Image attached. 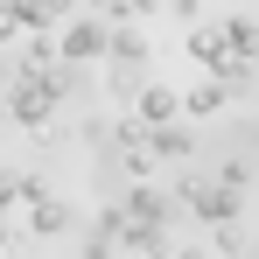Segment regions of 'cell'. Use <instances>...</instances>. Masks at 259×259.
<instances>
[{
	"mask_svg": "<svg viewBox=\"0 0 259 259\" xmlns=\"http://www.w3.org/2000/svg\"><path fill=\"white\" fill-rule=\"evenodd\" d=\"M49 98H56V84H14V119H42Z\"/></svg>",
	"mask_w": 259,
	"mask_h": 259,
	"instance_id": "6da1fadb",
	"label": "cell"
},
{
	"mask_svg": "<svg viewBox=\"0 0 259 259\" xmlns=\"http://www.w3.org/2000/svg\"><path fill=\"white\" fill-rule=\"evenodd\" d=\"M105 42H112V35H105L98 21H70V35H63V49H70V56H98Z\"/></svg>",
	"mask_w": 259,
	"mask_h": 259,
	"instance_id": "7a4b0ae2",
	"label": "cell"
},
{
	"mask_svg": "<svg viewBox=\"0 0 259 259\" xmlns=\"http://www.w3.org/2000/svg\"><path fill=\"white\" fill-rule=\"evenodd\" d=\"M147 147H154V154H189V133H182V126H168V119H161V133H154Z\"/></svg>",
	"mask_w": 259,
	"mask_h": 259,
	"instance_id": "3957f363",
	"label": "cell"
},
{
	"mask_svg": "<svg viewBox=\"0 0 259 259\" xmlns=\"http://www.w3.org/2000/svg\"><path fill=\"white\" fill-rule=\"evenodd\" d=\"M140 112H147V119L161 126V119H168V112H175V91H147V98H140Z\"/></svg>",
	"mask_w": 259,
	"mask_h": 259,
	"instance_id": "277c9868",
	"label": "cell"
},
{
	"mask_svg": "<svg viewBox=\"0 0 259 259\" xmlns=\"http://www.w3.org/2000/svg\"><path fill=\"white\" fill-rule=\"evenodd\" d=\"M217 105H224V84H203L196 98H189V112H217Z\"/></svg>",
	"mask_w": 259,
	"mask_h": 259,
	"instance_id": "5b68a950",
	"label": "cell"
},
{
	"mask_svg": "<svg viewBox=\"0 0 259 259\" xmlns=\"http://www.w3.org/2000/svg\"><path fill=\"white\" fill-rule=\"evenodd\" d=\"M63 217H70L63 203H42V210H35V224H42V231H63Z\"/></svg>",
	"mask_w": 259,
	"mask_h": 259,
	"instance_id": "8992f818",
	"label": "cell"
},
{
	"mask_svg": "<svg viewBox=\"0 0 259 259\" xmlns=\"http://www.w3.org/2000/svg\"><path fill=\"white\" fill-rule=\"evenodd\" d=\"M14 196H21V182H14V175H0V203H14Z\"/></svg>",
	"mask_w": 259,
	"mask_h": 259,
	"instance_id": "52a82bcc",
	"label": "cell"
}]
</instances>
